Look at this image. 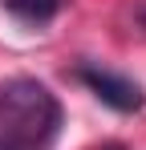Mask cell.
<instances>
[{"label": "cell", "instance_id": "5", "mask_svg": "<svg viewBox=\"0 0 146 150\" xmlns=\"http://www.w3.org/2000/svg\"><path fill=\"white\" fill-rule=\"evenodd\" d=\"M101 150H126V146H118V142H110V146H101Z\"/></svg>", "mask_w": 146, "mask_h": 150}, {"label": "cell", "instance_id": "2", "mask_svg": "<svg viewBox=\"0 0 146 150\" xmlns=\"http://www.w3.org/2000/svg\"><path fill=\"white\" fill-rule=\"evenodd\" d=\"M77 81H81L97 101H106L110 110H118V114H138L142 101H146L142 89H138L130 77L110 73V69H97V65H81V69H77Z\"/></svg>", "mask_w": 146, "mask_h": 150}, {"label": "cell", "instance_id": "3", "mask_svg": "<svg viewBox=\"0 0 146 150\" xmlns=\"http://www.w3.org/2000/svg\"><path fill=\"white\" fill-rule=\"evenodd\" d=\"M4 8L24 25H45L61 12V0H4Z\"/></svg>", "mask_w": 146, "mask_h": 150}, {"label": "cell", "instance_id": "1", "mask_svg": "<svg viewBox=\"0 0 146 150\" xmlns=\"http://www.w3.org/2000/svg\"><path fill=\"white\" fill-rule=\"evenodd\" d=\"M61 130V101L37 77L0 85V150H49Z\"/></svg>", "mask_w": 146, "mask_h": 150}, {"label": "cell", "instance_id": "4", "mask_svg": "<svg viewBox=\"0 0 146 150\" xmlns=\"http://www.w3.org/2000/svg\"><path fill=\"white\" fill-rule=\"evenodd\" d=\"M138 21H142V25H146V4H142V8H138Z\"/></svg>", "mask_w": 146, "mask_h": 150}]
</instances>
